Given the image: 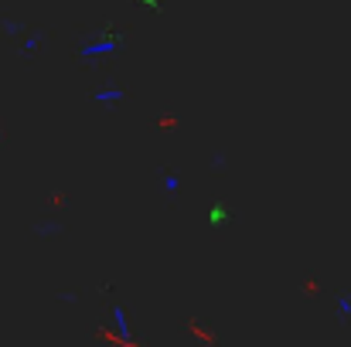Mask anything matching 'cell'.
I'll list each match as a JSON object with an SVG mask.
<instances>
[{"label": "cell", "instance_id": "obj_1", "mask_svg": "<svg viewBox=\"0 0 351 347\" xmlns=\"http://www.w3.org/2000/svg\"><path fill=\"white\" fill-rule=\"evenodd\" d=\"M126 48V38L113 31V27H106L99 38H93V41H86L82 48H79V55L86 58V62H96V58H110V55H119Z\"/></svg>", "mask_w": 351, "mask_h": 347}, {"label": "cell", "instance_id": "obj_2", "mask_svg": "<svg viewBox=\"0 0 351 347\" xmlns=\"http://www.w3.org/2000/svg\"><path fill=\"white\" fill-rule=\"evenodd\" d=\"M232 218H235V208L229 201H212V205L205 208V225L212 231H226L232 225Z\"/></svg>", "mask_w": 351, "mask_h": 347}, {"label": "cell", "instance_id": "obj_3", "mask_svg": "<svg viewBox=\"0 0 351 347\" xmlns=\"http://www.w3.org/2000/svg\"><path fill=\"white\" fill-rule=\"evenodd\" d=\"M123 96H126V92H123L119 86H110V89H99L93 99H96L99 106H117V103H123Z\"/></svg>", "mask_w": 351, "mask_h": 347}, {"label": "cell", "instance_id": "obj_4", "mask_svg": "<svg viewBox=\"0 0 351 347\" xmlns=\"http://www.w3.org/2000/svg\"><path fill=\"white\" fill-rule=\"evenodd\" d=\"M164 191H167V194H178V191H181V174L164 170Z\"/></svg>", "mask_w": 351, "mask_h": 347}, {"label": "cell", "instance_id": "obj_5", "mask_svg": "<svg viewBox=\"0 0 351 347\" xmlns=\"http://www.w3.org/2000/svg\"><path fill=\"white\" fill-rule=\"evenodd\" d=\"M3 34L21 38V34H27V24H24V21H3Z\"/></svg>", "mask_w": 351, "mask_h": 347}, {"label": "cell", "instance_id": "obj_6", "mask_svg": "<svg viewBox=\"0 0 351 347\" xmlns=\"http://www.w3.org/2000/svg\"><path fill=\"white\" fill-rule=\"evenodd\" d=\"M38 44H41V34H27V38H24V44H21L24 58H31V51H38Z\"/></svg>", "mask_w": 351, "mask_h": 347}, {"label": "cell", "instance_id": "obj_7", "mask_svg": "<svg viewBox=\"0 0 351 347\" xmlns=\"http://www.w3.org/2000/svg\"><path fill=\"white\" fill-rule=\"evenodd\" d=\"M136 7H143V10H150V14H164L167 7H164V0H133Z\"/></svg>", "mask_w": 351, "mask_h": 347}, {"label": "cell", "instance_id": "obj_8", "mask_svg": "<svg viewBox=\"0 0 351 347\" xmlns=\"http://www.w3.org/2000/svg\"><path fill=\"white\" fill-rule=\"evenodd\" d=\"M338 307H341V313H351V296H338Z\"/></svg>", "mask_w": 351, "mask_h": 347}]
</instances>
